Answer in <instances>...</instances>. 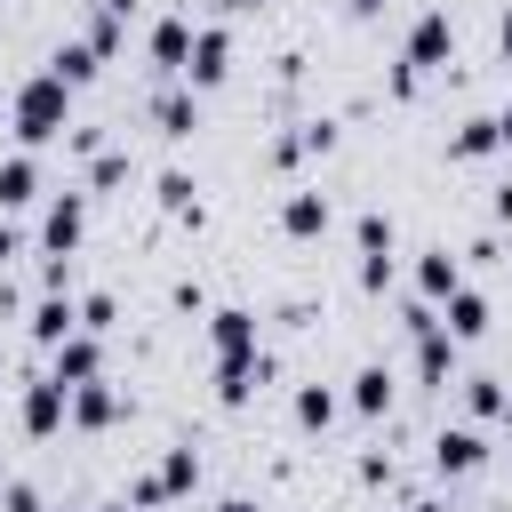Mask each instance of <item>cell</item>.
Returning <instances> with one entry per match:
<instances>
[{"label": "cell", "mask_w": 512, "mask_h": 512, "mask_svg": "<svg viewBox=\"0 0 512 512\" xmlns=\"http://www.w3.org/2000/svg\"><path fill=\"white\" fill-rule=\"evenodd\" d=\"M128 184V152H88V192H120Z\"/></svg>", "instance_id": "cell-27"}, {"label": "cell", "mask_w": 512, "mask_h": 512, "mask_svg": "<svg viewBox=\"0 0 512 512\" xmlns=\"http://www.w3.org/2000/svg\"><path fill=\"white\" fill-rule=\"evenodd\" d=\"M408 344H416V384L448 392V376H456V336L440 328V312H432L424 328H408Z\"/></svg>", "instance_id": "cell-6"}, {"label": "cell", "mask_w": 512, "mask_h": 512, "mask_svg": "<svg viewBox=\"0 0 512 512\" xmlns=\"http://www.w3.org/2000/svg\"><path fill=\"white\" fill-rule=\"evenodd\" d=\"M192 192H200V184H192L184 168H168V176H160V208H176V216H200V200H192Z\"/></svg>", "instance_id": "cell-28"}, {"label": "cell", "mask_w": 512, "mask_h": 512, "mask_svg": "<svg viewBox=\"0 0 512 512\" xmlns=\"http://www.w3.org/2000/svg\"><path fill=\"white\" fill-rule=\"evenodd\" d=\"M40 512H72V504H40Z\"/></svg>", "instance_id": "cell-41"}, {"label": "cell", "mask_w": 512, "mask_h": 512, "mask_svg": "<svg viewBox=\"0 0 512 512\" xmlns=\"http://www.w3.org/2000/svg\"><path fill=\"white\" fill-rule=\"evenodd\" d=\"M328 224H336V208H328L320 184H296V192L280 200V232H288V240H320Z\"/></svg>", "instance_id": "cell-11"}, {"label": "cell", "mask_w": 512, "mask_h": 512, "mask_svg": "<svg viewBox=\"0 0 512 512\" xmlns=\"http://www.w3.org/2000/svg\"><path fill=\"white\" fill-rule=\"evenodd\" d=\"M264 384H272L264 344H256V352H216V400H224V408H248Z\"/></svg>", "instance_id": "cell-3"}, {"label": "cell", "mask_w": 512, "mask_h": 512, "mask_svg": "<svg viewBox=\"0 0 512 512\" xmlns=\"http://www.w3.org/2000/svg\"><path fill=\"white\" fill-rule=\"evenodd\" d=\"M152 488H160V504H168V496H192V488H200V456H192V448H168L160 472H152Z\"/></svg>", "instance_id": "cell-25"}, {"label": "cell", "mask_w": 512, "mask_h": 512, "mask_svg": "<svg viewBox=\"0 0 512 512\" xmlns=\"http://www.w3.org/2000/svg\"><path fill=\"white\" fill-rule=\"evenodd\" d=\"M488 152H504V144H496V112H480V120H456V136H448V160H488Z\"/></svg>", "instance_id": "cell-24"}, {"label": "cell", "mask_w": 512, "mask_h": 512, "mask_svg": "<svg viewBox=\"0 0 512 512\" xmlns=\"http://www.w3.org/2000/svg\"><path fill=\"white\" fill-rule=\"evenodd\" d=\"M48 376L72 392V384H88V376H104V344H96V328H72L64 344H48Z\"/></svg>", "instance_id": "cell-7"}, {"label": "cell", "mask_w": 512, "mask_h": 512, "mask_svg": "<svg viewBox=\"0 0 512 512\" xmlns=\"http://www.w3.org/2000/svg\"><path fill=\"white\" fill-rule=\"evenodd\" d=\"M0 504H8V512H40V488H32V480H8Z\"/></svg>", "instance_id": "cell-31"}, {"label": "cell", "mask_w": 512, "mask_h": 512, "mask_svg": "<svg viewBox=\"0 0 512 512\" xmlns=\"http://www.w3.org/2000/svg\"><path fill=\"white\" fill-rule=\"evenodd\" d=\"M128 16H136V0H96V16H88V32H80V40L112 64V56H120V40H128Z\"/></svg>", "instance_id": "cell-18"}, {"label": "cell", "mask_w": 512, "mask_h": 512, "mask_svg": "<svg viewBox=\"0 0 512 512\" xmlns=\"http://www.w3.org/2000/svg\"><path fill=\"white\" fill-rule=\"evenodd\" d=\"M496 56H504V64H512V8H504V16H496Z\"/></svg>", "instance_id": "cell-33"}, {"label": "cell", "mask_w": 512, "mask_h": 512, "mask_svg": "<svg viewBox=\"0 0 512 512\" xmlns=\"http://www.w3.org/2000/svg\"><path fill=\"white\" fill-rule=\"evenodd\" d=\"M464 408L472 416H496L504 408V376H464Z\"/></svg>", "instance_id": "cell-29"}, {"label": "cell", "mask_w": 512, "mask_h": 512, "mask_svg": "<svg viewBox=\"0 0 512 512\" xmlns=\"http://www.w3.org/2000/svg\"><path fill=\"white\" fill-rule=\"evenodd\" d=\"M80 232H88V192H48V208H40V248H48V256H72Z\"/></svg>", "instance_id": "cell-5"}, {"label": "cell", "mask_w": 512, "mask_h": 512, "mask_svg": "<svg viewBox=\"0 0 512 512\" xmlns=\"http://www.w3.org/2000/svg\"><path fill=\"white\" fill-rule=\"evenodd\" d=\"M224 72H232V32H224V24H192L184 88H224Z\"/></svg>", "instance_id": "cell-4"}, {"label": "cell", "mask_w": 512, "mask_h": 512, "mask_svg": "<svg viewBox=\"0 0 512 512\" xmlns=\"http://www.w3.org/2000/svg\"><path fill=\"white\" fill-rule=\"evenodd\" d=\"M344 8H352V16H376V8H384V0H344Z\"/></svg>", "instance_id": "cell-36"}, {"label": "cell", "mask_w": 512, "mask_h": 512, "mask_svg": "<svg viewBox=\"0 0 512 512\" xmlns=\"http://www.w3.org/2000/svg\"><path fill=\"white\" fill-rule=\"evenodd\" d=\"M16 256H24V232H16V224H8V216H0V272H8V264H16Z\"/></svg>", "instance_id": "cell-32"}, {"label": "cell", "mask_w": 512, "mask_h": 512, "mask_svg": "<svg viewBox=\"0 0 512 512\" xmlns=\"http://www.w3.org/2000/svg\"><path fill=\"white\" fill-rule=\"evenodd\" d=\"M112 320H120V304H112L104 288H96V296H80V328H96V336H104Z\"/></svg>", "instance_id": "cell-30"}, {"label": "cell", "mask_w": 512, "mask_h": 512, "mask_svg": "<svg viewBox=\"0 0 512 512\" xmlns=\"http://www.w3.org/2000/svg\"><path fill=\"white\" fill-rule=\"evenodd\" d=\"M496 144H504V152H512V104H504V112H496Z\"/></svg>", "instance_id": "cell-35"}, {"label": "cell", "mask_w": 512, "mask_h": 512, "mask_svg": "<svg viewBox=\"0 0 512 512\" xmlns=\"http://www.w3.org/2000/svg\"><path fill=\"white\" fill-rule=\"evenodd\" d=\"M440 328H448L456 344H472V336H488V296H480V288L464 280V288H456V296L440 304Z\"/></svg>", "instance_id": "cell-16"}, {"label": "cell", "mask_w": 512, "mask_h": 512, "mask_svg": "<svg viewBox=\"0 0 512 512\" xmlns=\"http://www.w3.org/2000/svg\"><path fill=\"white\" fill-rule=\"evenodd\" d=\"M8 120H16V144H24V152L56 144V136L72 128V88H64L56 72H32V80H16V96H8Z\"/></svg>", "instance_id": "cell-1"}, {"label": "cell", "mask_w": 512, "mask_h": 512, "mask_svg": "<svg viewBox=\"0 0 512 512\" xmlns=\"http://www.w3.org/2000/svg\"><path fill=\"white\" fill-rule=\"evenodd\" d=\"M496 424H504V432H512V392H504V408H496Z\"/></svg>", "instance_id": "cell-38"}, {"label": "cell", "mask_w": 512, "mask_h": 512, "mask_svg": "<svg viewBox=\"0 0 512 512\" xmlns=\"http://www.w3.org/2000/svg\"><path fill=\"white\" fill-rule=\"evenodd\" d=\"M344 400H352V416H368V424H376V416H392V368H384V360H368V368L352 376V392H344Z\"/></svg>", "instance_id": "cell-20"}, {"label": "cell", "mask_w": 512, "mask_h": 512, "mask_svg": "<svg viewBox=\"0 0 512 512\" xmlns=\"http://www.w3.org/2000/svg\"><path fill=\"white\" fill-rule=\"evenodd\" d=\"M96 64H104V56H96L88 40H56V48H48V72H56L64 88H88V80H96Z\"/></svg>", "instance_id": "cell-21"}, {"label": "cell", "mask_w": 512, "mask_h": 512, "mask_svg": "<svg viewBox=\"0 0 512 512\" xmlns=\"http://www.w3.org/2000/svg\"><path fill=\"white\" fill-rule=\"evenodd\" d=\"M40 200V160L32 152H8L0 160V216H16V208H32Z\"/></svg>", "instance_id": "cell-17"}, {"label": "cell", "mask_w": 512, "mask_h": 512, "mask_svg": "<svg viewBox=\"0 0 512 512\" xmlns=\"http://www.w3.org/2000/svg\"><path fill=\"white\" fill-rule=\"evenodd\" d=\"M320 152H336V120H296V136L272 144V160H320Z\"/></svg>", "instance_id": "cell-22"}, {"label": "cell", "mask_w": 512, "mask_h": 512, "mask_svg": "<svg viewBox=\"0 0 512 512\" xmlns=\"http://www.w3.org/2000/svg\"><path fill=\"white\" fill-rule=\"evenodd\" d=\"M96 512H136V504H96Z\"/></svg>", "instance_id": "cell-40"}, {"label": "cell", "mask_w": 512, "mask_h": 512, "mask_svg": "<svg viewBox=\"0 0 512 512\" xmlns=\"http://www.w3.org/2000/svg\"><path fill=\"white\" fill-rule=\"evenodd\" d=\"M488 216H496V224H512V184H504V192L488 200Z\"/></svg>", "instance_id": "cell-34"}, {"label": "cell", "mask_w": 512, "mask_h": 512, "mask_svg": "<svg viewBox=\"0 0 512 512\" xmlns=\"http://www.w3.org/2000/svg\"><path fill=\"white\" fill-rule=\"evenodd\" d=\"M216 512H256V504H248V496H224V504H216Z\"/></svg>", "instance_id": "cell-37"}, {"label": "cell", "mask_w": 512, "mask_h": 512, "mask_svg": "<svg viewBox=\"0 0 512 512\" xmlns=\"http://www.w3.org/2000/svg\"><path fill=\"white\" fill-rule=\"evenodd\" d=\"M64 416H72L80 432H104V424H120V416H128V400H120L104 376H88V384H72V392H64Z\"/></svg>", "instance_id": "cell-9"}, {"label": "cell", "mask_w": 512, "mask_h": 512, "mask_svg": "<svg viewBox=\"0 0 512 512\" xmlns=\"http://www.w3.org/2000/svg\"><path fill=\"white\" fill-rule=\"evenodd\" d=\"M448 56H456V16H448V8H424V16L408 24L400 64H392V96H416V80H424V72H440Z\"/></svg>", "instance_id": "cell-2"}, {"label": "cell", "mask_w": 512, "mask_h": 512, "mask_svg": "<svg viewBox=\"0 0 512 512\" xmlns=\"http://www.w3.org/2000/svg\"><path fill=\"white\" fill-rule=\"evenodd\" d=\"M432 464H440L448 480L480 472V464H488V440H480V424H440V432H432Z\"/></svg>", "instance_id": "cell-10"}, {"label": "cell", "mask_w": 512, "mask_h": 512, "mask_svg": "<svg viewBox=\"0 0 512 512\" xmlns=\"http://www.w3.org/2000/svg\"><path fill=\"white\" fill-rule=\"evenodd\" d=\"M408 512H448V504H432V496H424V504H408Z\"/></svg>", "instance_id": "cell-39"}, {"label": "cell", "mask_w": 512, "mask_h": 512, "mask_svg": "<svg viewBox=\"0 0 512 512\" xmlns=\"http://www.w3.org/2000/svg\"><path fill=\"white\" fill-rule=\"evenodd\" d=\"M352 232H360V288H384V280H392V240H400V232H392V216H384V208H368Z\"/></svg>", "instance_id": "cell-8"}, {"label": "cell", "mask_w": 512, "mask_h": 512, "mask_svg": "<svg viewBox=\"0 0 512 512\" xmlns=\"http://www.w3.org/2000/svg\"><path fill=\"white\" fill-rule=\"evenodd\" d=\"M208 344L216 352H256V312L248 304H216L208 312Z\"/></svg>", "instance_id": "cell-19"}, {"label": "cell", "mask_w": 512, "mask_h": 512, "mask_svg": "<svg viewBox=\"0 0 512 512\" xmlns=\"http://www.w3.org/2000/svg\"><path fill=\"white\" fill-rule=\"evenodd\" d=\"M456 288H464V264H456L448 248H424V256H416V296H424V304L440 312V304H448Z\"/></svg>", "instance_id": "cell-14"}, {"label": "cell", "mask_w": 512, "mask_h": 512, "mask_svg": "<svg viewBox=\"0 0 512 512\" xmlns=\"http://www.w3.org/2000/svg\"><path fill=\"white\" fill-rule=\"evenodd\" d=\"M16 416H24V432H32V440L64 432V384H56V376H32V384H24V408H16Z\"/></svg>", "instance_id": "cell-12"}, {"label": "cell", "mask_w": 512, "mask_h": 512, "mask_svg": "<svg viewBox=\"0 0 512 512\" xmlns=\"http://www.w3.org/2000/svg\"><path fill=\"white\" fill-rule=\"evenodd\" d=\"M72 328H80V304L72 296H40L32 304V344H64Z\"/></svg>", "instance_id": "cell-23"}, {"label": "cell", "mask_w": 512, "mask_h": 512, "mask_svg": "<svg viewBox=\"0 0 512 512\" xmlns=\"http://www.w3.org/2000/svg\"><path fill=\"white\" fill-rule=\"evenodd\" d=\"M152 128H160V136H168V144H184V136H192V128H200V104H192V88H184V80H176V88H160V96H152Z\"/></svg>", "instance_id": "cell-15"}, {"label": "cell", "mask_w": 512, "mask_h": 512, "mask_svg": "<svg viewBox=\"0 0 512 512\" xmlns=\"http://www.w3.org/2000/svg\"><path fill=\"white\" fill-rule=\"evenodd\" d=\"M336 416H344V400H336L328 384H296V424H304V432H328Z\"/></svg>", "instance_id": "cell-26"}, {"label": "cell", "mask_w": 512, "mask_h": 512, "mask_svg": "<svg viewBox=\"0 0 512 512\" xmlns=\"http://www.w3.org/2000/svg\"><path fill=\"white\" fill-rule=\"evenodd\" d=\"M144 48H152V64H160L168 80H184V56H192V16H160V24L144 32Z\"/></svg>", "instance_id": "cell-13"}]
</instances>
